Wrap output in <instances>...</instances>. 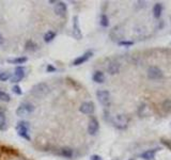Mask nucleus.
<instances>
[{"label": "nucleus", "mask_w": 171, "mask_h": 160, "mask_svg": "<svg viewBox=\"0 0 171 160\" xmlns=\"http://www.w3.org/2000/svg\"><path fill=\"white\" fill-rule=\"evenodd\" d=\"M49 91H50V89H49V86L47 83L40 82V83L33 86V88L31 89V94L37 98H42V97H45L48 94Z\"/></svg>", "instance_id": "1"}, {"label": "nucleus", "mask_w": 171, "mask_h": 160, "mask_svg": "<svg viewBox=\"0 0 171 160\" xmlns=\"http://www.w3.org/2000/svg\"><path fill=\"white\" fill-rule=\"evenodd\" d=\"M111 122H112L113 126H115L116 128H118V129L120 130H124L127 128L129 118L126 117L125 114H117L116 117L111 120Z\"/></svg>", "instance_id": "2"}, {"label": "nucleus", "mask_w": 171, "mask_h": 160, "mask_svg": "<svg viewBox=\"0 0 171 160\" xmlns=\"http://www.w3.org/2000/svg\"><path fill=\"white\" fill-rule=\"evenodd\" d=\"M147 77L149 80H152V81H158V80L163 79L164 77V74H163V71L160 69L158 66H150L147 71Z\"/></svg>", "instance_id": "3"}, {"label": "nucleus", "mask_w": 171, "mask_h": 160, "mask_svg": "<svg viewBox=\"0 0 171 160\" xmlns=\"http://www.w3.org/2000/svg\"><path fill=\"white\" fill-rule=\"evenodd\" d=\"M34 111V106L30 102H22L16 110V114L18 117H27Z\"/></svg>", "instance_id": "4"}, {"label": "nucleus", "mask_w": 171, "mask_h": 160, "mask_svg": "<svg viewBox=\"0 0 171 160\" xmlns=\"http://www.w3.org/2000/svg\"><path fill=\"white\" fill-rule=\"evenodd\" d=\"M16 130L18 136H20L22 138L26 139V140H30L29 137V123L26 122V121H20L17 123L16 125Z\"/></svg>", "instance_id": "5"}, {"label": "nucleus", "mask_w": 171, "mask_h": 160, "mask_svg": "<svg viewBox=\"0 0 171 160\" xmlns=\"http://www.w3.org/2000/svg\"><path fill=\"white\" fill-rule=\"evenodd\" d=\"M96 97L102 105L108 106L110 104V93L107 90H98L96 92Z\"/></svg>", "instance_id": "6"}, {"label": "nucleus", "mask_w": 171, "mask_h": 160, "mask_svg": "<svg viewBox=\"0 0 171 160\" xmlns=\"http://www.w3.org/2000/svg\"><path fill=\"white\" fill-rule=\"evenodd\" d=\"M95 110L94 104L92 102H85L80 105L79 107V111L84 114H92Z\"/></svg>", "instance_id": "7"}, {"label": "nucleus", "mask_w": 171, "mask_h": 160, "mask_svg": "<svg viewBox=\"0 0 171 160\" xmlns=\"http://www.w3.org/2000/svg\"><path fill=\"white\" fill-rule=\"evenodd\" d=\"M98 128H100L98 121L95 118H92L91 120L89 121V125H88V132H89V135L95 136L98 131Z\"/></svg>", "instance_id": "8"}, {"label": "nucleus", "mask_w": 171, "mask_h": 160, "mask_svg": "<svg viewBox=\"0 0 171 160\" xmlns=\"http://www.w3.org/2000/svg\"><path fill=\"white\" fill-rule=\"evenodd\" d=\"M92 51H87V52H85L82 56L78 57L77 59H75L74 62H73V65L75 66H78V65H81V64H84L85 62H87L88 60H89L90 58L92 57Z\"/></svg>", "instance_id": "9"}, {"label": "nucleus", "mask_w": 171, "mask_h": 160, "mask_svg": "<svg viewBox=\"0 0 171 160\" xmlns=\"http://www.w3.org/2000/svg\"><path fill=\"white\" fill-rule=\"evenodd\" d=\"M24 77H25V68H23V66H17V68H15L14 75H13V77H12V81L19 82Z\"/></svg>", "instance_id": "10"}, {"label": "nucleus", "mask_w": 171, "mask_h": 160, "mask_svg": "<svg viewBox=\"0 0 171 160\" xmlns=\"http://www.w3.org/2000/svg\"><path fill=\"white\" fill-rule=\"evenodd\" d=\"M73 34L77 40H80V38H82L81 31H80V27H79L78 16H74L73 18Z\"/></svg>", "instance_id": "11"}, {"label": "nucleus", "mask_w": 171, "mask_h": 160, "mask_svg": "<svg viewBox=\"0 0 171 160\" xmlns=\"http://www.w3.org/2000/svg\"><path fill=\"white\" fill-rule=\"evenodd\" d=\"M66 4L64 3V2L62 1H58L56 2L55 4V12L57 15H59V16H64V15L66 14Z\"/></svg>", "instance_id": "12"}, {"label": "nucleus", "mask_w": 171, "mask_h": 160, "mask_svg": "<svg viewBox=\"0 0 171 160\" xmlns=\"http://www.w3.org/2000/svg\"><path fill=\"white\" fill-rule=\"evenodd\" d=\"M159 148H152V149H149V151H146L144 153H142L140 155V157L142 159L144 160H152L155 158V155H156L157 152L159 151Z\"/></svg>", "instance_id": "13"}, {"label": "nucleus", "mask_w": 171, "mask_h": 160, "mask_svg": "<svg viewBox=\"0 0 171 160\" xmlns=\"http://www.w3.org/2000/svg\"><path fill=\"white\" fill-rule=\"evenodd\" d=\"M120 68H121V65L118 63V62H110L109 64H108L107 66V72L109 75H117L120 72Z\"/></svg>", "instance_id": "14"}, {"label": "nucleus", "mask_w": 171, "mask_h": 160, "mask_svg": "<svg viewBox=\"0 0 171 160\" xmlns=\"http://www.w3.org/2000/svg\"><path fill=\"white\" fill-rule=\"evenodd\" d=\"M163 10H164V7H163L162 3L157 2V3L154 4V7H153V16H154V18L156 19L160 18V16L163 14Z\"/></svg>", "instance_id": "15"}, {"label": "nucleus", "mask_w": 171, "mask_h": 160, "mask_svg": "<svg viewBox=\"0 0 171 160\" xmlns=\"http://www.w3.org/2000/svg\"><path fill=\"white\" fill-rule=\"evenodd\" d=\"M92 79H93V81H95L96 83H103V82L105 81V75L103 72L96 71V72H94V74H93Z\"/></svg>", "instance_id": "16"}, {"label": "nucleus", "mask_w": 171, "mask_h": 160, "mask_svg": "<svg viewBox=\"0 0 171 160\" xmlns=\"http://www.w3.org/2000/svg\"><path fill=\"white\" fill-rule=\"evenodd\" d=\"M162 110L167 114L171 113V99L167 98L162 102Z\"/></svg>", "instance_id": "17"}, {"label": "nucleus", "mask_w": 171, "mask_h": 160, "mask_svg": "<svg viewBox=\"0 0 171 160\" xmlns=\"http://www.w3.org/2000/svg\"><path fill=\"white\" fill-rule=\"evenodd\" d=\"M59 155L62 157H65V158H71L73 156V149H71L70 148H63L60 149Z\"/></svg>", "instance_id": "18"}, {"label": "nucleus", "mask_w": 171, "mask_h": 160, "mask_svg": "<svg viewBox=\"0 0 171 160\" xmlns=\"http://www.w3.org/2000/svg\"><path fill=\"white\" fill-rule=\"evenodd\" d=\"M28 59L26 57H19V58H14V59H9L8 60V63L11 64H23L27 61Z\"/></svg>", "instance_id": "19"}, {"label": "nucleus", "mask_w": 171, "mask_h": 160, "mask_svg": "<svg viewBox=\"0 0 171 160\" xmlns=\"http://www.w3.org/2000/svg\"><path fill=\"white\" fill-rule=\"evenodd\" d=\"M55 38H56V33L54 32V31L49 30L45 33V35H44V41H45L46 43H49V42H51Z\"/></svg>", "instance_id": "20"}, {"label": "nucleus", "mask_w": 171, "mask_h": 160, "mask_svg": "<svg viewBox=\"0 0 171 160\" xmlns=\"http://www.w3.org/2000/svg\"><path fill=\"white\" fill-rule=\"evenodd\" d=\"M37 48H38V45L33 42V41H28V42L26 43V50L34 51V50H37Z\"/></svg>", "instance_id": "21"}, {"label": "nucleus", "mask_w": 171, "mask_h": 160, "mask_svg": "<svg viewBox=\"0 0 171 160\" xmlns=\"http://www.w3.org/2000/svg\"><path fill=\"white\" fill-rule=\"evenodd\" d=\"M6 126H7V123H6V115L4 113L0 110V130H4L6 129Z\"/></svg>", "instance_id": "22"}, {"label": "nucleus", "mask_w": 171, "mask_h": 160, "mask_svg": "<svg viewBox=\"0 0 171 160\" xmlns=\"http://www.w3.org/2000/svg\"><path fill=\"white\" fill-rule=\"evenodd\" d=\"M100 24H101V26H102V27H104V28H107L108 26H109V19H108V17L106 16L105 14L101 15Z\"/></svg>", "instance_id": "23"}, {"label": "nucleus", "mask_w": 171, "mask_h": 160, "mask_svg": "<svg viewBox=\"0 0 171 160\" xmlns=\"http://www.w3.org/2000/svg\"><path fill=\"white\" fill-rule=\"evenodd\" d=\"M10 78H11V74L10 73H7V72H4V73H0V81H2V82L8 81Z\"/></svg>", "instance_id": "24"}, {"label": "nucleus", "mask_w": 171, "mask_h": 160, "mask_svg": "<svg viewBox=\"0 0 171 160\" xmlns=\"http://www.w3.org/2000/svg\"><path fill=\"white\" fill-rule=\"evenodd\" d=\"M0 100L1 102H10V95L6 92L0 91Z\"/></svg>", "instance_id": "25"}, {"label": "nucleus", "mask_w": 171, "mask_h": 160, "mask_svg": "<svg viewBox=\"0 0 171 160\" xmlns=\"http://www.w3.org/2000/svg\"><path fill=\"white\" fill-rule=\"evenodd\" d=\"M118 44L120 46H126V47H128V46H133L134 42H132V41H119Z\"/></svg>", "instance_id": "26"}, {"label": "nucleus", "mask_w": 171, "mask_h": 160, "mask_svg": "<svg viewBox=\"0 0 171 160\" xmlns=\"http://www.w3.org/2000/svg\"><path fill=\"white\" fill-rule=\"evenodd\" d=\"M12 90H13V92H14L15 94H17V95H22L23 94V91H22V89H20L19 86H14Z\"/></svg>", "instance_id": "27"}, {"label": "nucleus", "mask_w": 171, "mask_h": 160, "mask_svg": "<svg viewBox=\"0 0 171 160\" xmlns=\"http://www.w3.org/2000/svg\"><path fill=\"white\" fill-rule=\"evenodd\" d=\"M146 108H147L146 104H141V106L139 107L138 112H139V114H140V117H142V114H143V110H146Z\"/></svg>", "instance_id": "28"}, {"label": "nucleus", "mask_w": 171, "mask_h": 160, "mask_svg": "<svg viewBox=\"0 0 171 160\" xmlns=\"http://www.w3.org/2000/svg\"><path fill=\"white\" fill-rule=\"evenodd\" d=\"M91 160H103V159H102V157L98 156V155H92Z\"/></svg>", "instance_id": "29"}, {"label": "nucleus", "mask_w": 171, "mask_h": 160, "mask_svg": "<svg viewBox=\"0 0 171 160\" xmlns=\"http://www.w3.org/2000/svg\"><path fill=\"white\" fill-rule=\"evenodd\" d=\"M55 71H56V68H54V66H51V65L47 66V72H48V73H50V72H55Z\"/></svg>", "instance_id": "30"}, {"label": "nucleus", "mask_w": 171, "mask_h": 160, "mask_svg": "<svg viewBox=\"0 0 171 160\" xmlns=\"http://www.w3.org/2000/svg\"><path fill=\"white\" fill-rule=\"evenodd\" d=\"M162 143H164L166 146H168V148H171V143H170V142H168L167 140H162Z\"/></svg>", "instance_id": "31"}, {"label": "nucleus", "mask_w": 171, "mask_h": 160, "mask_svg": "<svg viewBox=\"0 0 171 160\" xmlns=\"http://www.w3.org/2000/svg\"><path fill=\"white\" fill-rule=\"evenodd\" d=\"M3 43H4V38H3V37L1 35V33H0V45H2Z\"/></svg>", "instance_id": "32"}]
</instances>
